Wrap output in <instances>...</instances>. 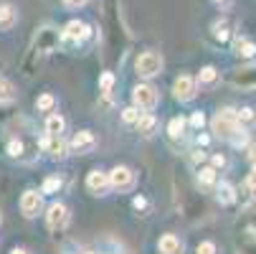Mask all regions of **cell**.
Listing matches in <instances>:
<instances>
[{"instance_id":"cell-23","label":"cell","mask_w":256,"mask_h":254,"mask_svg":"<svg viewBox=\"0 0 256 254\" xmlns=\"http://www.w3.org/2000/svg\"><path fill=\"white\" fill-rule=\"evenodd\" d=\"M13 99H16V87L0 77V104H10Z\"/></svg>"},{"instance_id":"cell-39","label":"cell","mask_w":256,"mask_h":254,"mask_svg":"<svg viewBox=\"0 0 256 254\" xmlns=\"http://www.w3.org/2000/svg\"><path fill=\"white\" fill-rule=\"evenodd\" d=\"M210 163H213V168L218 170V168H224V165H226V158H224V155H213Z\"/></svg>"},{"instance_id":"cell-9","label":"cell","mask_w":256,"mask_h":254,"mask_svg":"<svg viewBox=\"0 0 256 254\" xmlns=\"http://www.w3.org/2000/svg\"><path fill=\"white\" fill-rule=\"evenodd\" d=\"M196 94H198V84H196L193 77L182 74V77H178V79L172 82V97H175L178 102H193Z\"/></svg>"},{"instance_id":"cell-3","label":"cell","mask_w":256,"mask_h":254,"mask_svg":"<svg viewBox=\"0 0 256 254\" xmlns=\"http://www.w3.org/2000/svg\"><path fill=\"white\" fill-rule=\"evenodd\" d=\"M106 175H109V188H114L117 193H130L137 186V175L127 165H117V168L109 170Z\"/></svg>"},{"instance_id":"cell-19","label":"cell","mask_w":256,"mask_h":254,"mask_svg":"<svg viewBox=\"0 0 256 254\" xmlns=\"http://www.w3.org/2000/svg\"><path fill=\"white\" fill-rule=\"evenodd\" d=\"M216 183H218V170H216L213 165H206V168H200V170H198V186H200V188L213 191V188H216Z\"/></svg>"},{"instance_id":"cell-41","label":"cell","mask_w":256,"mask_h":254,"mask_svg":"<svg viewBox=\"0 0 256 254\" xmlns=\"http://www.w3.org/2000/svg\"><path fill=\"white\" fill-rule=\"evenodd\" d=\"M10 254H30V251L23 249V246H16V249H10Z\"/></svg>"},{"instance_id":"cell-17","label":"cell","mask_w":256,"mask_h":254,"mask_svg":"<svg viewBox=\"0 0 256 254\" xmlns=\"http://www.w3.org/2000/svg\"><path fill=\"white\" fill-rule=\"evenodd\" d=\"M234 54L241 59H254L256 56V44L251 39H241V36H234Z\"/></svg>"},{"instance_id":"cell-13","label":"cell","mask_w":256,"mask_h":254,"mask_svg":"<svg viewBox=\"0 0 256 254\" xmlns=\"http://www.w3.org/2000/svg\"><path fill=\"white\" fill-rule=\"evenodd\" d=\"M86 188H89V193H94V196H106V191H109V175H106L104 170H99V168L89 170V175H86Z\"/></svg>"},{"instance_id":"cell-36","label":"cell","mask_w":256,"mask_h":254,"mask_svg":"<svg viewBox=\"0 0 256 254\" xmlns=\"http://www.w3.org/2000/svg\"><path fill=\"white\" fill-rule=\"evenodd\" d=\"M190 125H193L196 130H200V127L206 125V115H203V112H193V117H190Z\"/></svg>"},{"instance_id":"cell-29","label":"cell","mask_w":256,"mask_h":254,"mask_svg":"<svg viewBox=\"0 0 256 254\" xmlns=\"http://www.w3.org/2000/svg\"><path fill=\"white\" fill-rule=\"evenodd\" d=\"M236 251H238V254H256V239H244V241H238Z\"/></svg>"},{"instance_id":"cell-35","label":"cell","mask_w":256,"mask_h":254,"mask_svg":"<svg viewBox=\"0 0 256 254\" xmlns=\"http://www.w3.org/2000/svg\"><path fill=\"white\" fill-rule=\"evenodd\" d=\"M132 206H134V211H150V201L144 198V196H134L132 198Z\"/></svg>"},{"instance_id":"cell-40","label":"cell","mask_w":256,"mask_h":254,"mask_svg":"<svg viewBox=\"0 0 256 254\" xmlns=\"http://www.w3.org/2000/svg\"><path fill=\"white\" fill-rule=\"evenodd\" d=\"M190 158H193V163H203V160H206V153H203V150H193Z\"/></svg>"},{"instance_id":"cell-8","label":"cell","mask_w":256,"mask_h":254,"mask_svg":"<svg viewBox=\"0 0 256 254\" xmlns=\"http://www.w3.org/2000/svg\"><path fill=\"white\" fill-rule=\"evenodd\" d=\"M58 39H61V33L56 28H41L38 33H36L33 51L36 54H51V51L58 49Z\"/></svg>"},{"instance_id":"cell-14","label":"cell","mask_w":256,"mask_h":254,"mask_svg":"<svg viewBox=\"0 0 256 254\" xmlns=\"http://www.w3.org/2000/svg\"><path fill=\"white\" fill-rule=\"evenodd\" d=\"M218 82H221V71H218L216 66H203L198 71V77H196V84L200 89H213Z\"/></svg>"},{"instance_id":"cell-38","label":"cell","mask_w":256,"mask_h":254,"mask_svg":"<svg viewBox=\"0 0 256 254\" xmlns=\"http://www.w3.org/2000/svg\"><path fill=\"white\" fill-rule=\"evenodd\" d=\"M246 153H248V160L256 165V142H248L246 145Z\"/></svg>"},{"instance_id":"cell-6","label":"cell","mask_w":256,"mask_h":254,"mask_svg":"<svg viewBox=\"0 0 256 254\" xmlns=\"http://www.w3.org/2000/svg\"><path fill=\"white\" fill-rule=\"evenodd\" d=\"M68 221H71V211H68L66 203L54 201V203L46 208V226H48L51 231H64V229L68 226Z\"/></svg>"},{"instance_id":"cell-4","label":"cell","mask_w":256,"mask_h":254,"mask_svg":"<svg viewBox=\"0 0 256 254\" xmlns=\"http://www.w3.org/2000/svg\"><path fill=\"white\" fill-rule=\"evenodd\" d=\"M132 104L142 112H152L155 107L160 104V94L152 84H137L132 89Z\"/></svg>"},{"instance_id":"cell-26","label":"cell","mask_w":256,"mask_h":254,"mask_svg":"<svg viewBox=\"0 0 256 254\" xmlns=\"http://www.w3.org/2000/svg\"><path fill=\"white\" fill-rule=\"evenodd\" d=\"M112 89H114V74H112V71H104V74L99 77V92L109 94Z\"/></svg>"},{"instance_id":"cell-34","label":"cell","mask_w":256,"mask_h":254,"mask_svg":"<svg viewBox=\"0 0 256 254\" xmlns=\"http://www.w3.org/2000/svg\"><path fill=\"white\" fill-rule=\"evenodd\" d=\"M236 117H238V122H251L256 117V112L251 107H241V110H236Z\"/></svg>"},{"instance_id":"cell-7","label":"cell","mask_w":256,"mask_h":254,"mask_svg":"<svg viewBox=\"0 0 256 254\" xmlns=\"http://www.w3.org/2000/svg\"><path fill=\"white\" fill-rule=\"evenodd\" d=\"M66 145H68V153H74V155H89V153H94L99 140H96V135L92 130H79Z\"/></svg>"},{"instance_id":"cell-31","label":"cell","mask_w":256,"mask_h":254,"mask_svg":"<svg viewBox=\"0 0 256 254\" xmlns=\"http://www.w3.org/2000/svg\"><path fill=\"white\" fill-rule=\"evenodd\" d=\"M23 150H26V148H23L20 140H10V142H8V155H10V158H20Z\"/></svg>"},{"instance_id":"cell-43","label":"cell","mask_w":256,"mask_h":254,"mask_svg":"<svg viewBox=\"0 0 256 254\" xmlns=\"http://www.w3.org/2000/svg\"><path fill=\"white\" fill-rule=\"evenodd\" d=\"M213 3H218V6H224V3H228V0H213Z\"/></svg>"},{"instance_id":"cell-11","label":"cell","mask_w":256,"mask_h":254,"mask_svg":"<svg viewBox=\"0 0 256 254\" xmlns=\"http://www.w3.org/2000/svg\"><path fill=\"white\" fill-rule=\"evenodd\" d=\"M38 148L44 153H48V158H54V160H64L68 155V145L61 137H54V135H44L38 140Z\"/></svg>"},{"instance_id":"cell-22","label":"cell","mask_w":256,"mask_h":254,"mask_svg":"<svg viewBox=\"0 0 256 254\" xmlns=\"http://www.w3.org/2000/svg\"><path fill=\"white\" fill-rule=\"evenodd\" d=\"M186 127H188V120H182V117H172L168 122V135L172 140H182L186 137Z\"/></svg>"},{"instance_id":"cell-10","label":"cell","mask_w":256,"mask_h":254,"mask_svg":"<svg viewBox=\"0 0 256 254\" xmlns=\"http://www.w3.org/2000/svg\"><path fill=\"white\" fill-rule=\"evenodd\" d=\"M44 208V193L41 191H33L28 188L23 196H20V213L26 219H33V216H38Z\"/></svg>"},{"instance_id":"cell-20","label":"cell","mask_w":256,"mask_h":254,"mask_svg":"<svg viewBox=\"0 0 256 254\" xmlns=\"http://www.w3.org/2000/svg\"><path fill=\"white\" fill-rule=\"evenodd\" d=\"M16 23H18V11L10 3L0 6V31H10Z\"/></svg>"},{"instance_id":"cell-33","label":"cell","mask_w":256,"mask_h":254,"mask_svg":"<svg viewBox=\"0 0 256 254\" xmlns=\"http://www.w3.org/2000/svg\"><path fill=\"white\" fill-rule=\"evenodd\" d=\"M196 254H218V246L213 241H200L196 246Z\"/></svg>"},{"instance_id":"cell-21","label":"cell","mask_w":256,"mask_h":254,"mask_svg":"<svg viewBox=\"0 0 256 254\" xmlns=\"http://www.w3.org/2000/svg\"><path fill=\"white\" fill-rule=\"evenodd\" d=\"M64 130H66V120H64L61 115H56V112H51V115L46 117V135H54V137H61V135H64Z\"/></svg>"},{"instance_id":"cell-27","label":"cell","mask_w":256,"mask_h":254,"mask_svg":"<svg viewBox=\"0 0 256 254\" xmlns=\"http://www.w3.org/2000/svg\"><path fill=\"white\" fill-rule=\"evenodd\" d=\"M228 142L234 145V148H246V145H248V132L241 127V130H236V132L228 137Z\"/></svg>"},{"instance_id":"cell-12","label":"cell","mask_w":256,"mask_h":254,"mask_svg":"<svg viewBox=\"0 0 256 254\" xmlns=\"http://www.w3.org/2000/svg\"><path fill=\"white\" fill-rule=\"evenodd\" d=\"M228 82H231L234 87H241V89H256V64L231 71Z\"/></svg>"},{"instance_id":"cell-42","label":"cell","mask_w":256,"mask_h":254,"mask_svg":"<svg viewBox=\"0 0 256 254\" xmlns=\"http://www.w3.org/2000/svg\"><path fill=\"white\" fill-rule=\"evenodd\" d=\"M3 71H6V61H0V77H3Z\"/></svg>"},{"instance_id":"cell-1","label":"cell","mask_w":256,"mask_h":254,"mask_svg":"<svg viewBox=\"0 0 256 254\" xmlns=\"http://www.w3.org/2000/svg\"><path fill=\"white\" fill-rule=\"evenodd\" d=\"M210 130L216 137H221V140H228L236 130H241V122L236 117L234 110H218L210 120Z\"/></svg>"},{"instance_id":"cell-44","label":"cell","mask_w":256,"mask_h":254,"mask_svg":"<svg viewBox=\"0 0 256 254\" xmlns=\"http://www.w3.org/2000/svg\"><path fill=\"white\" fill-rule=\"evenodd\" d=\"M0 221H3V216H0Z\"/></svg>"},{"instance_id":"cell-25","label":"cell","mask_w":256,"mask_h":254,"mask_svg":"<svg viewBox=\"0 0 256 254\" xmlns=\"http://www.w3.org/2000/svg\"><path fill=\"white\" fill-rule=\"evenodd\" d=\"M213 36L221 44H228L231 41V31H228V23L226 21H218V23H213Z\"/></svg>"},{"instance_id":"cell-18","label":"cell","mask_w":256,"mask_h":254,"mask_svg":"<svg viewBox=\"0 0 256 254\" xmlns=\"http://www.w3.org/2000/svg\"><path fill=\"white\" fill-rule=\"evenodd\" d=\"M158 249H160V254H182V241L175 234H165V236H160Z\"/></svg>"},{"instance_id":"cell-5","label":"cell","mask_w":256,"mask_h":254,"mask_svg":"<svg viewBox=\"0 0 256 254\" xmlns=\"http://www.w3.org/2000/svg\"><path fill=\"white\" fill-rule=\"evenodd\" d=\"M134 71H137L142 79L158 77L160 71H162V56H160L158 51H144V54H140L137 61H134Z\"/></svg>"},{"instance_id":"cell-32","label":"cell","mask_w":256,"mask_h":254,"mask_svg":"<svg viewBox=\"0 0 256 254\" xmlns=\"http://www.w3.org/2000/svg\"><path fill=\"white\" fill-rule=\"evenodd\" d=\"M246 191H248V196H256V165L251 168V173L246 175Z\"/></svg>"},{"instance_id":"cell-15","label":"cell","mask_w":256,"mask_h":254,"mask_svg":"<svg viewBox=\"0 0 256 254\" xmlns=\"http://www.w3.org/2000/svg\"><path fill=\"white\" fill-rule=\"evenodd\" d=\"M134 125H137V132H140L142 137H152V135L158 132V127H160V120H158L152 112H148V115H140V120H137Z\"/></svg>"},{"instance_id":"cell-37","label":"cell","mask_w":256,"mask_h":254,"mask_svg":"<svg viewBox=\"0 0 256 254\" xmlns=\"http://www.w3.org/2000/svg\"><path fill=\"white\" fill-rule=\"evenodd\" d=\"M86 3H89V0H64V6L71 8V11H79V8H84Z\"/></svg>"},{"instance_id":"cell-16","label":"cell","mask_w":256,"mask_h":254,"mask_svg":"<svg viewBox=\"0 0 256 254\" xmlns=\"http://www.w3.org/2000/svg\"><path fill=\"white\" fill-rule=\"evenodd\" d=\"M216 198L221 201V206H234L236 203V188L228 183V180H221V183H216Z\"/></svg>"},{"instance_id":"cell-2","label":"cell","mask_w":256,"mask_h":254,"mask_svg":"<svg viewBox=\"0 0 256 254\" xmlns=\"http://www.w3.org/2000/svg\"><path fill=\"white\" fill-rule=\"evenodd\" d=\"M89 36H92L89 23H84V21H68V23L64 26V31H61L58 44H64V46H68V49H76V46H82V44L89 39Z\"/></svg>"},{"instance_id":"cell-24","label":"cell","mask_w":256,"mask_h":254,"mask_svg":"<svg viewBox=\"0 0 256 254\" xmlns=\"http://www.w3.org/2000/svg\"><path fill=\"white\" fill-rule=\"evenodd\" d=\"M36 110L38 112H54L56 110V97L54 94H41L36 99Z\"/></svg>"},{"instance_id":"cell-30","label":"cell","mask_w":256,"mask_h":254,"mask_svg":"<svg viewBox=\"0 0 256 254\" xmlns=\"http://www.w3.org/2000/svg\"><path fill=\"white\" fill-rule=\"evenodd\" d=\"M122 120L127 122V125H134L137 120H140V110L132 104V107H127V110H122Z\"/></svg>"},{"instance_id":"cell-28","label":"cell","mask_w":256,"mask_h":254,"mask_svg":"<svg viewBox=\"0 0 256 254\" xmlns=\"http://www.w3.org/2000/svg\"><path fill=\"white\" fill-rule=\"evenodd\" d=\"M61 188V178L58 175H48L44 180V186H41V193H56Z\"/></svg>"}]
</instances>
